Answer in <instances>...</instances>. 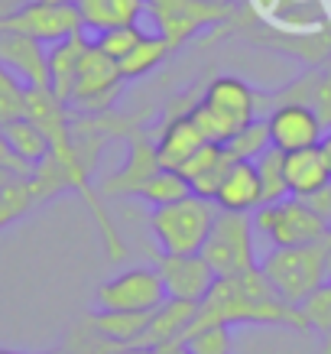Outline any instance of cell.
<instances>
[{
  "instance_id": "obj_10",
  "label": "cell",
  "mask_w": 331,
  "mask_h": 354,
  "mask_svg": "<svg viewBox=\"0 0 331 354\" xmlns=\"http://www.w3.org/2000/svg\"><path fill=\"white\" fill-rule=\"evenodd\" d=\"M0 32H23L36 43L53 46L59 39L85 32L78 3H55V0H32L20 13H13L10 20L0 23Z\"/></svg>"
},
{
  "instance_id": "obj_9",
  "label": "cell",
  "mask_w": 331,
  "mask_h": 354,
  "mask_svg": "<svg viewBox=\"0 0 331 354\" xmlns=\"http://www.w3.org/2000/svg\"><path fill=\"white\" fill-rule=\"evenodd\" d=\"M166 302L156 267H127L117 277L104 279L95 292V306L107 312H153Z\"/></svg>"
},
{
  "instance_id": "obj_35",
  "label": "cell",
  "mask_w": 331,
  "mask_h": 354,
  "mask_svg": "<svg viewBox=\"0 0 331 354\" xmlns=\"http://www.w3.org/2000/svg\"><path fill=\"white\" fill-rule=\"evenodd\" d=\"M23 111H26V85L0 65V127L20 120Z\"/></svg>"
},
{
  "instance_id": "obj_15",
  "label": "cell",
  "mask_w": 331,
  "mask_h": 354,
  "mask_svg": "<svg viewBox=\"0 0 331 354\" xmlns=\"http://www.w3.org/2000/svg\"><path fill=\"white\" fill-rule=\"evenodd\" d=\"M269 140L279 153H296L319 147L325 137V127L319 124L315 111L309 104H279L267 114Z\"/></svg>"
},
{
  "instance_id": "obj_8",
  "label": "cell",
  "mask_w": 331,
  "mask_h": 354,
  "mask_svg": "<svg viewBox=\"0 0 331 354\" xmlns=\"http://www.w3.org/2000/svg\"><path fill=\"white\" fill-rule=\"evenodd\" d=\"M325 227L328 225L312 215L309 208L302 205V198H296V195H289V198L273 205H260L254 212V231H260L273 247L319 244Z\"/></svg>"
},
{
  "instance_id": "obj_39",
  "label": "cell",
  "mask_w": 331,
  "mask_h": 354,
  "mask_svg": "<svg viewBox=\"0 0 331 354\" xmlns=\"http://www.w3.org/2000/svg\"><path fill=\"white\" fill-rule=\"evenodd\" d=\"M26 3H32V0H0V23L10 20L13 13H20Z\"/></svg>"
},
{
  "instance_id": "obj_29",
  "label": "cell",
  "mask_w": 331,
  "mask_h": 354,
  "mask_svg": "<svg viewBox=\"0 0 331 354\" xmlns=\"http://www.w3.org/2000/svg\"><path fill=\"white\" fill-rule=\"evenodd\" d=\"M189 192H192V185H189V179H185L182 172L160 169L150 183L140 185L133 198H137V202H143V205H150V208H160V205L179 202V198H185Z\"/></svg>"
},
{
  "instance_id": "obj_6",
  "label": "cell",
  "mask_w": 331,
  "mask_h": 354,
  "mask_svg": "<svg viewBox=\"0 0 331 354\" xmlns=\"http://www.w3.org/2000/svg\"><path fill=\"white\" fill-rule=\"evenodd\" d=\"M254 241H256L254 215L221 212L218 208V218H214L211 231H208V241L202 244L198 254L208 260L214 277H237V273L256 267Z\"/></svg>"
},
{
  "instance_id": "obj_21",
  "label": "cell",
  "mask_w": 331,
  "mask_h": 354,
  "mask_svg": "<svg viewBox=\"0 0 331 354\" xmlns=\"http://www.w3.org/2000/svg\"><path fill=\"white\" fill-rule=\"evenodd\" d=\"M85 32L97 36L114 26H133L146 17V0H78Z\"/></svg>"
},
{
  "instance_id": "obj_20",
  "label": "cell",
  "mask_w": 331,
  "mask_h": 354,
  "mask_svg": "<svg viewBox=\"0 0 331 354\" xmlns=\"http://www.w3.org/2000/svg\"><path fill=\"white\" fill-rule=\"evenodd\" d=\"M23 118L32 120L36 127L43 130L49 143H62L72 137V108L59 101L49 88H26V111Z\"/></svg>"
},
{
  "instance_id": "obj_7",
  "label": "cell",
  "mask_w": 331,
  "mask_h": 354,
  "mask_svg": "<svg viewBox=\"0 0 331 354\" xmlns=\"http://www.w3.org/2000/svg\"><path fill=\"white\" fill-rule=\"evenodd\" d=\"M127 82L120 78V68L114 59H107L104 53H97L95 46H88L85 59L78 65V78L68 97L72 114H104L114 111L117 101L124 97Z\"/></svg>"
},
{
  "instance_id": "obj_46",
  "label": "cell",
  "mask_w": 331,
  "mask_h": 354,
  "mask_svg": "<svg viewBox=\"0 0 331 354\" xmlns=\"http://www.w3.org/2000/svg\"><path fill=\"white\" fill-rule=\"evenodd\" d=\"M205 3H214V7H237V0H205Z\"/></svg>"
},
{
  "instance_id": "obj_19",
  "label": "cell",
  "mask_w": 331,
  "mask_h": 354,
  "mask_svg": "<svg viewBox=\"0 0 331 354\" xmlns=\"http://www.w3.org/2000/svg\"><path fill=\"white\" fill-rule=\"evenodd\" d=\"M88 46H91V36L88 32H78V36H68V39H59V43L49 46V91H53L59 101L68 104L72 97V88H75L78 78V65L85 59Z\"/></svg>"
},
{
  "instance_id": "obj_33",
  "label": "cell",
  "mask_w": 331,
  "mask_h": 354,
  "mask_svg": "<svg viewBox=\"0 0 331 354\" xmlns=\"http://www.w3.org/2000/svg\"><path fill=\"white\" fill-rule=\"evenodd\" d=\"M296 309H299L302 322H305V332L325 338V335L331 332V279L328 283H321L312 296H305Z\"/></svg>"
},
{
  "instance_id": "obj_27",
  "label": "cell",
  "mask_w": 331,
  "mask_h": 354,
  "mask_svg": "<svg viewBox=\"0 0 331 354\" xmlns=\"http://www.w3.org/2000/svg\"><path fill=\"white\" fill-rule=\"evenodd\" d=\"M39 195L30 176H13L10 183L0 189V231H7L10 225L23 221L32 208H39Z\"/></svg>"
},
{
  "instance_id": "obj_30",
  "label": "cell",
  "mask_w": 331,
  "mask_h": 354,
  "mask_svg": "<svg viewBox=\"0 0 331 354\" xmlns=\"http://www.w3.org/2000/svg\"><path fill=\"white\" fill-rule=\"evenodd\" d=\"M273 147V140H269V124L267 118H256L250 120L244 130H237L234 137L225 143V150L231 160H240V162H256L263 153Z\"/></svg>"
},
{
  "instance_id": "obj_11",
  "label": "cell",
  "mask_w": 331,
  "mask_h": 354,
  "mask_svg": "<svg viewBox=\"0 0 331 354\" xmlns=\"http://www.w3.org/2000/svg\"><path fill=\"white\" fill-rule=\"evenodd\" d=\"M162 169L160 156H156V143L150 140L146 130H137L127 137V156L117 172H111L107 179H101L97 192L101 198H133L143 183H150L153 176Z\"/></svg>"
},
{
  "instance_id": "obj_36",
  "label": "cell",
  "mask_w": 331,
  "mask_h": 354,
  "mask_svg": "<svg viewBox=\"0 0 331 354\" xmlns=\"http://www.w3.org/2000/svg\"><path fill=\"white\" fill-rule=\"evenodd\" d=\"M309 108L315 111V118H319L321 127L331 130V68L328 65L319 72V82H315V88H312Z\"/></svg>"
},
{
  "instance_id": "obj_24",
  "label": "cell",
  "mask_w": 331,
  "mask_h": 354,
  "mask_svg": "<svg viewBox=\"0 0 331 354\" xmlns=\"http://www.w3.org/2000/svg\"><path fill=\"white\" fill-rule=\"evenodd\" d=\"M169 55H172L169 43H166L162 36H156V32H146V36L117 62L120 78H124V82H140V78L153 75Z\"/></svg>"
},
{
  "instance_id": "obj_12",
  "label": "cell",
  "mask_w": 331,
  "mask_h": 354,
  "mask_svg": "<svg viewBox=\"0 0 331 354\" xmlns=\"http://www.w3.org/2000/svg\"><path fill=\"white\" fill-rule=\"evenodd\" d=\"M162 286H166V299H185L202 306L214 286V270L202 254H162L156 263Z\"/></svg>"
},
{
  "instance_id": "obj_31",
  "label": "cell",
  "mask_w": 331,
  "mask_h": 354,
  "mask_svg": "<svg viewBox=\"0 0 331 354\" xmlns=\"http://www.w3.org/2000/svg\"><path fill=\"white\" fill-rule=\"evenodd\" d=\"M182 344L189 348V354H231L234 351V335H231V325L195 322Z\"/></svg>"
},
{
  "instance_id": "obj_42",
  "label": "cell",
  "mask_w": 331,
  "mask_h": 354,
  "mask_svg": "<svg viewBox=\"0 0 331 354\" xmlns=\"http://www.w3.org/2000/svg\"><path fill=\"white\" fill-rule=\"evenodd\" d=\"M156 354H189V348L182 342H172V344H162V348H156Z\"/></svg>"
},
{
  "instance_id": "obj_47",
  "label": "cell",
  "mask_w": 331,
  "mask_h": 354,
  "mask_svg": "<svg viewBox=\"0 0 331 354\" xmlns=\"http://www.w3.org/2000/svg\"><path fill=\"white\" fill-rule=\"evenodd\" d=\"M10 179H13V172H7V169H0V189H3V185L10 183Z\"/></svg>"
},
{
  "instance_id": "obj_45",
  "label": "cell",
  "mask_w": 331,
  "mask_h": 354,
  "mask_svg": "<svg viewBox=\"0 0 331 354\" xmlns=\"http://www.w3.org/2000/svg\"><path fill=\"white\" fill-rule=\"evenodd\" d=\"M319 354H331V332L321 338V348H319Z\"/></svg>"
},
{
  "instance_id": "obj_18",
  "label": "cell",
  "mask_w": 331,
  "mask_h": 354,
  "mask_svg": "<svg viewBox=\"0 0 331 354\" xmlns=\"http://www.w3.org/2000/svg\"><path fill=\"white\" fill-rule=\"evenodd\" d=\"M198 302H185V299H166L160 309L150 312V322H146V332L140 338V344L146 348H162V344L172 342H185L189 328L198 319Z\"/></svg>"
},
{
  "instance_id": "obj_44",
  "label": "cell",
  "mask_w": 331,
  "mask_h": 354,
  "mask_svg": "<svg viewBox=\"0 0 331 354\" xmlns=\"http://www.w3.org/2000/svg\"><path fill=\"white\" fill-rule=\"evenodd\" d=\"M0 354H32V351H13V348H0ZM39 354H62V351L55 348V351H39Z\"/></svg>"
},
{
  "instance_id": "obj_26",
  "label": "cell",
  "mask_w": 331,
  "mask_h": 354,
  "mask_svg": "<svg viewBox=\"0 0 331 354\" xmlns=\"http://www.w3.org/2000/svg\"><path fill=\"white\" fill-rule=\"evenodd\" d=\"M88 319L101 335H107L111 342L117 344H140L146 322H150V312H107V309H95L88 312Z\"/></svg>"
},
{
  "instance_id": "obj_14",
  "label": "cell",
  "mask_w": 331,
  "mask_h": 354,
  "mask_svg": "<svg viewBox=\"0 0 331 354\" xmlns=\"http://www.w3.org/2000/svg\"><path fill=\"white\" fill-rule=\"evenodd\" d=\"M250 39L269 46L273 53H283L296 62L309 65V68H325L331 62V23L309 32H289L263 23V30H250Z\"/></svg>"
},
{
  "instance_id": "obj_43",
  "label": "cell",
  "mask_w": 331,
  "mask_h": 354,
  "mask_svg": "<svg viewBox=\"0 0 331 354\" xmlns=\"http://www.w3.org/2000/svg\"><path fill=\"white\" fill-rule=\"evenodd\" d=\"M120 354H156V348H146V344H127Z\"/></svg>"
},
{
  "instance_id": "obj_13",
  "label": "cell",
  "mask_w": 331,
  "mask_h": 354,
  "mask_svg": "<svg viewBox=\"0 0 331 354\" xmlns=\"http://www.w3.org/2000/svg\"><path fill=\"white\" fill-rule=\"evenodd\" d=\"M195 104V101H192ZM192 104H185V108H176V104H169V111H166V118L160 120V133H156V156H160L162 169H176L179 172L185 162L192 160L195 153L202 150L208 140L202 137V130H198V124L192 120V114H189V108Z\"/></svg>"
},
{
  "instance_id": "obj_32",
  "label": "cell",
  "mask_w": 331,
  "mask_h": 354,
  "mask_svg": "<svg viewBox=\"0 0 331 354\" xmlns=\"http://www.w3.org/2000/svg\"><path fill=\"white\" fill-rule=\"evenodd\" d=\"M283 160H286V153H279L276 147H269V150L254 162L256 176H260V189H263V205H273V202L289 198V185H286V169H283Z\"/></svg>"
},
{
  "instance_id": "obj_2",
  "label": "cell",
  "mask_w": 331,
  "mask_h": 354,
  "mask_svg": "<svg viewBox=\"0 0 331 354\" xmlns=\"http://www.w3.org/2000/svg\"><path fill=\"white\" fill-rule=\"evenodd\" d=\"M195 322H221V325H273V328H292V332H305V322L296 306L283 302L279 296L273 299H244L240 292L231 290L227 279H214L208 299L198 309Z\"/></svg>"
},
{
  "instance_id": "obj_25",
  "label": "cell",
  "mask_w": 331,
  "mask_h": 354,
  "mask_svg": "<svg viewBox=\"0 0 331 354\" xmlns=\"http://www.w3.org/2000/svg\"><path fill=\"white\" fill-rule=\"evenodd\" d=\"M0 133L7 137V143H10L13 156H17L20 162H26L30 169H36V166H39V162L49 156V150H53L49 137H46L43 130L36 127L32 120H26V118L3 124V127H0Z\"/></svg>"
},
{
  "instance_id": "obj_49",
  "label": "cell",
  "mask_w": 331,
  "mask_h": 354,
  "mask_svg": "<svg viewBox=\"0 0 331 354\" xmlns=\"http://www.w3.org/2000/svg\"><path fill=\"white\" fill-rule=\"evenodd\" d=\"M328 68H331V62H328Z\"/></svg>"
},
{
  "instance_id": "obj_23",
  "label": "cell",
  "mask_w": 331,
  "mask_h": 354,
  "mask_svg": "<svg viewBox=\"0 0 331 354\" xmlns=\"http://www.w3.org/2000/svg\"><path fill=\"white\" fill-rule=\"evenodd\" d=\"M283 169H286L289 195H296V198H302V195H309V192H315V189H321L325 183H331L328 162H325L319 147L286 153Z\"/></svg>"
},
{
  "instance_id": "obj_5",
  "label": "cell",
  "mask_w": 331,
  "mask_h": 354,
  "mask_svg": "<svg viewBox=\"0 0 331 354\" xmlns=\"http://www.w3.org/2000/svg\"><path fill=\"white\" fill-rule=\"evenodd\" d=\"M146 17L156 23V36L169 43L172 53H179L208 26L240 23L237 7H214L205 0H146Z\"/></svg>"
},
{
  "instance_id": "obj_41",
  "label": "cell",
  "mask_w": 331,
  "mask_h": 354,
  "mask_svg": "<svg viewBox=\"0 0 331 354\" xmlns=\"http://www.w3.org/2000/svg\"><path fill=\"white\" fill-rule=\"evenodd\" d=\"M319 150H321V156H325V162H328V172H331V130H325V137H321Z\"/></svg>"
},
{
  "instance_id": "obj_40",
  "label": "cell",
  "mask_w": 331,
  "mask_h": 354,
  "mask_svg": "<svg viewBox=\"0 0 331 354\" xmlns=\"http://www.w3.org/2000/svg\"><path fill=\"white\" fill-rule=\"evenodd\" d=\"M319 250H321V260H325V270H328V279H331V225L325 227V234H321Z\"/></svg>"
},
{
  "instance_id": "obj_34",
  "label": "cell",
  "mask_w": 331,
  "mask_h": 354,
  "mask_svg": "<svg viewBox=\"0 0 331 354\" xmlns=\"http://www.w3.org/2000/svg\"><path fill=\"white\" fill-rule=\"evenodd\" d=\"M143 36H146V30L140 23H133V26H114V30H104V32H97V36H91V46H95L97 53H104L107 59L120 62Z\"/></svg>"
},
{
  "instance_id": "obj_38",
  "label": "cell",
  "mask_w": 331,
  "mask_h": 354,
  "mask_svg": "<svg viewBox=\"0 0 331 354\" xmlns=\"http://www.w3.org/2000/svg\"><path fill=\"white\" fill-rule=\"evenodd\" d=\"M0 169L13 172V176H30V172H32L26 162H20L17 156H13L10 143H7V137H3V133H0Z\"/></svg>"
},
{
  "instance_id": "obj_3",
  "label": "cell",
  "mask_w": 331,
  "mask_h": 354,
  "mask_svg": "<svg viewBox=\"0 0 331 354\" xmlns=\"http://www.w3.org/2000/svg\"><path fill=\"white\" fill-rule=\"evenodd\" d=\"M214 218H218L214 198H202V195L189 192L179 202L150 208L146 221H150V231L162 254H198L202 244L208 241Z\"/></svg>"
},
{
  "instance_id": "obj_17",
  "label": "cell",
  "mask_w": 331,
  "mask_h": 354,
  "mask_svg": "<svg viewBox=\"0 0 331 354\" xmlns=\"http://www.w3.org/2000/svg\"><path fill=\"white\" fill-rule=\"evenodd\" d=\"M214 205L221 212H240V215H254L263 205V189H260V176H256L254 162L231 160L225 179L214 192Z\"/></svg>"
},
{
  "instance_id": "obj_28",
  "label": "cell",
  "mask_w": 331,
  "mask_h": 354,
  "mask_svg": "<svg viewBox=\"0 0 331 354\" xmlns=\"http://www.w3.org/2000/svg\"><path fill=\"white\" fill-rule=\"evenodd\" d=\"M62 354H120L124 351V344L111 342L107 335H101L91 325V319L85 315H78L75 322L68 325V332H65L62 338V348H59Z\"/></svg>"
},
{
  "instance_id": "obj_48",
  "label": "cell",
  "mask_w": 331,
  "mask_h": 354,
  "mask_svg": "<svg viewBox=\"0 0 331 354\" xmlns=\"http://www.w3.org/2000/svg\"><path fill=\"white\" fill-rule=\"evenodd\" d=\"M55 3H78V0H55Z\"/></svg>"
},
{
  "instance_id": "obj_22",
  "label": "cell",
  "mask_w": 331,
  "mask_h": 354,
  "mask_svg": "<svg viewBox=\"0 0 331 354\" xmlns=\"http://www.w3.org/2000/svg\"><path fill=\"white\" fill-rule=\"evenodd\" d=\"M227 166H231V156H227L225 143H205L202 150L195 153L192 160L182 166V176L189 179L195 195H202V198H214L218 192V185L225 179Z\"/></svg>"
},
{
  "instance_id": "obj_4",
  "label": "cell",
  "mask_w": 331,
  "mask_h": 354,
  "mask_svg": "<svg viewBox=\"0 0 331 354\" xmlns=\"http://www.w3.org/2000/svg\"><path fill=\"white\" fill-rule=\"evenodd\" d=\"M260 270L269 279L273 292L289 306H299L321 283H328V270H325L319 244L273 247L267 257L260 260Z\"/></svg>"
},
{
  "instance_id": "obj_16",
  "label": "cell",
  "mask_w": 331,
  "mask_h": 354,
  "mask_svg": "<svg viewBox=\"0 0 331 354\" xmlns=\"http://www.w3.org/2000/svg\"><path fill=\"white\" fill-rule=\"evenodd\" d=\"M0 65L26 88H49V46L23 32H0Z\"/></svg>"
},
{
  "instance_id": "obj_37",
  "label": "cell",
  "mask_w": 331,
  "mask_h": 354,
  "mask_svg": "<svg viewBox=\"0 0 331 354\" xmlns=\"http://www.w3.org/2000/svg\"><path fill=\"white\" fill-rule=\"evenodd\" d=\"M302 205H305L315 218H321L325 225H331V183H325L321 189H315V192H309V195H302Z\"/></svg>"
},
{
  "instance_id": "obj_1",
  "label": "cell",
  "mask_w": 331,
  "mask_h": 354,
  "mask_svg": "<svg viewBox=\"0 0 331 354\" xmlns=\"http://www.w3.org/2000/svg\"><path fill=\"white\" fill-rule=\"evenodd\" d=\"M189 114L208 143H227L250 120L263 118V101H260V91L254 85H247L244 78L214 75L198 91Z\"/></svg>"
}]
</instances>
